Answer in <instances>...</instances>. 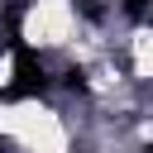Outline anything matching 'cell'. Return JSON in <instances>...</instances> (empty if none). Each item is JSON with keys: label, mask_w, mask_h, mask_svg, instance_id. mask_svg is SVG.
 <instances>
[{"label": "cell", "mask_w": 153, "mask_h": 153, "mask_svg": "<svg viewBox=\"0 0 153 153\" xmlns=\"http://www.w3.org/2000/svg\"><path fill=\"white\" fill-rule=\"evenodd\" d=\"M24 153H67V129H62V120L48 110V105H38V100H24V105H14V134H10Z\"/></svg>", "instance_id": "cell-1"}, {"label": "cell", "mask_w": 153, "mask_h": 153, "mask_svg": "<svg viewBox=\"0 0 153 153\" xmlns=\"http://www.w3.org/2000/svg\"><path fill=\"white\" fill-rule=\"evenodd\" d=\"M134 76L153 81V33H134Z\"/></svg>", "instance_id": "cell-3"}, {"label": "cell", "mask_w": 153, "mask_h": 153, "mask_svg": "<svg viewBox=\"0 0 153 153\" xmlns=\"http://www.w3.org/2000/svg\"><path fill=\"white\" fill-rule=\"evenodd\" d=\"M76 29L72 0H33L24 14V43L29 48H62Z\"/></svg>", "instance_id": "cell-2"}, {"label": "cell", "mask_w": 153, "mask_h": 153, "mask_svg": "<svg viewBox=\"0 0 153 153\" xmlns=\"http://www.w3.org/2000/svg\"><path fill=\"white\" fill-rule=\"evenodd\" d=\"M14 81V57H0V86Z\"/></svg>", "instance_id": "cell-4"}]
</instances>
